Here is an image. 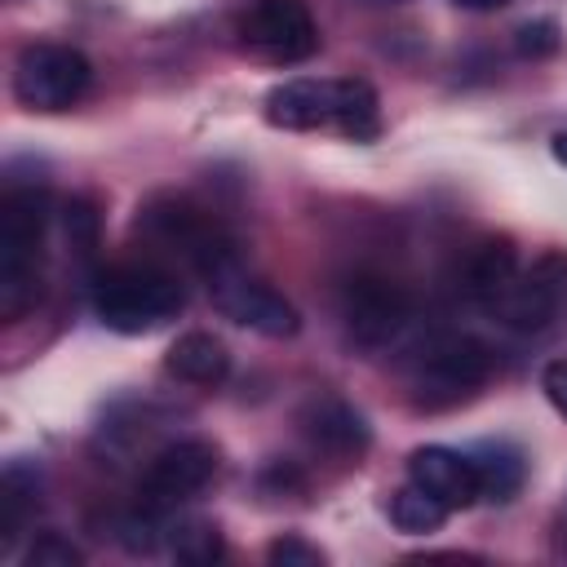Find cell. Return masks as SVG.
Returning a JSON list of instances; mask_svg holds the SVG:
<instances>
[{
  "label": "cell",
  "mask_w": 567,
  "mask_h": 567,
  "mask_svg": "<svg viewBox=\"0 0 567 567\" xmlns=\"http://www.w3.org/2000/svg\"><path fill=\"white\" fill-rule=\"evenodd\" d=\"M514 44H518V53H523V58H549V53H558V49H563V35H558V22L536 18V22H523V27H518Z\"/></svg>",
  "instance_id": "20"
},
{
  "label": "cell",
  "mask_w": 567,
  "mask_h": 567,
  "mask_svg": "<svg viewBox=\"0 0 567 567\" xmlns=\"http://www.w3.org/2000/svg\"><path fill=\"white\" fill-rule=\"evenodd\" d=\"M266 558L279 563V567H319L323 563V549L310 545V540H301V536H279V540H270Z\"/></svg>",
  "instance_id": "22"
},
{
  "label": "cell",
  "mask_w": 567,
  "mask_h": 567,
  "mask_svg": "<svg viewBox=\"0 0 567 567\" xmlns=\"http://www.w3.org/2000/svg\"><path fill=\"white\" fill-rule=\"evenodd\" d=\"M474 456V474H478V501H509L523 487V456L505 443H483Z\"/></svg>",
  "instance_id": "16"
},
{
  "label": "cell",
  "mask_w": 567,
  "mask_h": 567,
  "mask_svg": "<svg viewBox=\"0 0 567 567\" xmlns=\"http://www.w3.org/2000/svg\"><path fill=\"white\" fill-rule=\"evenodd\" d=\"M49 195L40 182H4L0 195V319L18 323L40 301Z\"/></svg>",
  "instance_id": "2"
},
{
  "label": "cell",
  "mask_w": 567,
  "mask_h": 567,
  "mask_svg": "<svg viewBox=\"0 0 567 567\" xmlns=\"http://www.w3.org/2000/svg\"><path fill=\"white\" fill-rule=\"evenodd\" d=\"M27 567H80V549L71 540H62L58 532H44L27 549Z\"/></svg>",
  "instance_id": "21"
},
{
  "label": "cell",
  "mask_w": 567,
  "mask_h": 567,
  "mask_svg": "<svg viewBox=\"0 0 567 567\" xmlns=\"http://www.w3.org/2000/svg\"><path fill=\"white\" fill-rule=\"evenodd\" d=\"M487 377H492V350L478 337L443 332L416 350L408 390L421 408H452V403L470 399Z\"/></svg>",
  "instance_id": "5"
},
{
  "label": "cell",
  "mask_w": 567,
  "mask_h": 567,
  "mask_svg": "<svg viewBox=\"0 0 567 567\" xmlns=\"http://www.w3.org/2000/svg\"><path fill=\"white\" fill-rule=\"evenodd\" d=\"M164 368H168V377H177L186 385L213 390V385H221L230 377V350L213 332H186V337H177L168 346Z\"/></svg>",
  "instance_id": "15"
},
{
  "label": "cell",
  "mask_w": 567,
  "mask_h": 567,
  "mask_svg": "<svg viewBox=\"0 0 567 567\" xmlns=\"http://www.w3.org/2000/svg\"><path fill=\"white\" fill-rule=\"evenodd\" d=\"M567 310V252H540L532 266H523L492 315L514 332H545Z\"/></svg>",
  "instance_id": "9"
},
{
  "label": "cell",
  "mask_w": 567,
  "mask_h": 567,
  "mask_svg": "<svg viewBox=\"0 0 567 567\" xmlns=\"http://www.w3.org/2000/svg\"><path fill=\"white\" fill-rule=\"evenodd\" d=\"M239 44L266 62L292 66L319 49V27L306 0H252L239 13Z\"/></svg>",
  "instance_id": "8"
},
{
  "label": "cell",
  "mask_w": 567,
  "mask_h": 567,
  "mask_svg": "<svg viewBox=\"0 0 567 567\" xmlns=\"http://www.w3.org/2000/svg\"><path fill=\"white\" fill-rule=\"evenodd\" d=\"M390 523L399 527V532H408V536H425V532H439L443 523H447V505L439 501V496H430L421 483H403L399 492H390Z\"/></svg>",
  "instance_id": "17"
},
{
  "label": "cell",
  "mask_w": 567,
  "mask_h": 567,
  "mask_svg": "<svg viewBox=\"0 0 567 567\" xmlns=\"http://www.w3.org/2000/svg\"><path fill=\"white\" fill-rule=\"evenodd\" d=\"M168 554L177 558V563H217L221 558V532L213 527V523H204V518H190V523H182V527H168Z\"/></svg>",
  "instance_id": "19"
},
{
  "label": "cell",
  "mask_w": 567,
  "mask_h": 567,
  "mask_svg": "<svg viewBox=\"0 0 567 567\" xmlns=\"http://www.w3.org/2000/svg\"><path fill=\"white\" fill-rule=\"evenodd\" d=\"M137 235L151 248L177 257L182 266H190L204 279L213 270H221L226 261L239 257L235 252V239L226 235V226L208 208H199L195 199H186V195H151L137 208Z\"/></svg>",
  "instance_id": "4"
},
{
  "label": "cell",
  "mask_w": 567,
  "mask_h": 567,
  "mask_svg": "<svg viewBox=\"0 0 567 567\" xmlns=\"http://www.w3.org/2000/svg\"><path fill=\"white\" fill-rule=\"evenodd\" d=\"M297 425H301V434H306V443H310L315 452L337 456V461H359V456L368 452V443H372L368 421H363L350 403H341V399H332V394L310 399V403L301 408Z\"/></svg>",
  "instance_id": "12"
},
{
  "label": "cell",
  "mask_w": 567,
  "mask_h": 567,
  "mask_svg": "<svg viewBox=\"0 0 567 567\" xmlns=\"http://www.w3.org/2000/svg\"><path fill=\"white\" fill-rule=\"evenodd\" d=\"M217 474V447L204 439H182L168 443L164 452L151 456V465L142 470L137 483V505L146 509H173L177 501H190L195 492H204Z\"/></svg>",
  "instance_id": "11"
},
{
  "label": "cell",
  "mask_w": 567,
  "mask_h": 567,
  "mask_svg": "<svg viewBox=\"0 0 567 567\" xmlns=\"http://www.w3.org/2000/svg\"><path fill=\"white\" fill-rule=\"evenodd\" d=\"M89 84H93V66L71 44L40 40V44H27L13 62V97L27 111H44V115L66 111L89 93Z\"/></svg>",
  "instance_id": "6"
},
{
  "label": "cell",
  "mask_w": 567,
  "mask_h": 567,
  "mask_svg": "<svg viewBox=\"0 0 567 567\" xmlns=\"http://www.w3.org/2000/svg\"><path fill=\"white\" fill-rule=\"evenodd\" d=\"M518 275V252L509 239H483L465 252L461 261V275H456V288L465 301L492 310L501 301V292L509 288V279Z\"/></svg>",
  "instance_id": "14"
},
{
  "label": "cell",
  "mask_w": 567,
  "mask_h": 567,
  "mask_svg": "<svg viewBox=\"0 0 567 567\" xmlns=\"http://www.w3.org/2000/svg\"><path fill=\"white\" fill-rule=\"evenodd\" d=\"M204 284H208L213 306H217L230 323H239V328H252V332H261V337H292V332L301 328L297 306H292L284 292H275L270 284H261L257 275H248V270L239 266V257L226 261L221 270H213Z\"/></svg>",
  "instance_id": "7"
},
{
  "label": "cell",
  "mask_w": 567,
  "mask_h": 567,
  "mask_svg": "<svg viewBox=\"0 0 567 567\" xmlns=\"http://www.w3.org/2000/svg\"><path fill=\"white\" fill-rule=\"evenodd\" d=\"M408 478L421 483L430 496H439L447 509H465L478 501V474H474V456L456 452V447H416L408 456Z\"/></svg>",
  "instance_id": "13"
},
{
  "label": "cell",
  "mask_w": 567,
  "mask_h": 567,
  "mask_svg": "<svg viewBox=\"0 0 567 567\" xmlns=\"http://www.w3.org/2000/svg\"><path fill=\"white\" fill-rule=\"evenodd\" d=\"M363 4H403V0H363Z\"/></svg>",
  "instance_id": "27"
},
{
  "label": "cell",
  "mask_w": 567,
  "mask_h": 567,
  "mask_svg": "<svg viewBox=\"0 0 567 567\" xmlns=\"http://www.w3.org/2000/svg\"><path fill=\"white\" fill-rule=\"evenodd\" d=\"M186 306L182 279L159 261H124L93 279V315L124 337H142L177 319Z\"/></svg>",
  "instance_id": "3"
},
{
  "label": "cell",
  "mask_w": 567,
  "mask_h": 567,
  "mask_svg": "<svg viewBox=\"0 0 567 567\" xmlns=\"http://www.w3.org/2000/svg\"><path fill=\"white\" fill-rule=\"evenodd\" d=\"M62 221H66V239H71L80 252H89L93 239H97V213H93V204H89V199H71Z\"/></svg>",
  "instance_id": "23"
},
{
  "label": "cell",
  "mask_w": 567,
  "mask_h": 567,
  "mask_svg": "<svg viewBox=\"0 0 567 567\" xmlns=\"http://www.w3.org/2000/svg\"><path fill=\"white\" fill-rule=\"evenodd\" d=\"M563 554H567V527H563Z\"/></svg>",
  "instance_id": "28"
},
{
  "label": "cell",
  "mask_w": 567,
  "mask_h": 567,
  "mask_svg": "<svg viewBox=\"0 0 567 567\" xmlns=\"http://www.w3.org/2000/svg\"><path fill=\"white\" fill-rule=\"evenodd\" d=\"M554 155H558V164H567V128L554 137Z\"/></svg>",
  "instance_id": "26"
},
{
  "label": "cell",
  "mask_w": 567,
  "mask_h": 567,
  "mask_svg": "<svg viewBox=\"0 0 567 567\" xmlns=\"http://www.w3.org/2000/svg\"><path fill=\"white\" fill-rule=\"evenodd\" d=\"M31 505H35V474H27V465L13 461L4 470V483H0V549H9L22 536Z\"/></svg>",
  "instance_id": "18"
},
{
  "label": "cell",
  "mask_w": 567,
  "mask_h": 567,
  "mask_svg": "<svg viewBox=\"0 0 567 567\" xmlns=\"http://www.w3.org/2000/svg\"><path fill=\"white\" fill-rule=\"evenodd\" d=\"M452 4L474 9V13H492V9H501V4H509V0H452Z\"/></svg>",
  "instance_id": "25"
},
{
  "label": "cell",
  "mask_w": 567,
  "mask_h": 567,
  "mask_svg": "<svg viewBox=\"0 0 567 567\" xmlns=\"http://www.w3.org/2000/svg\"><path fill=\"white\" fill-rule=\"evenodd\" d=\"M540 390H545V399L554 403V412L567 416V359H558V363H549V368L540 372Z\"/></svg>",
  "instance_id": "24"
},
{
  "label": "cell",
  "mask_w": 567,
  "mask_h": 567,
  "mask_svg": "<svg viewBox=\"0 0 567 567\" xmlns=\"http://www.w3.org/2000/svg\"><path fill=\"white\" fill-rule=\"evenodd\" d=\"M266 124L288 128V133H315V128H332L350 142H368L381 133V111H377V93L368 80H315V75H297L284 80L266 93L261 106Z\"/></svg>",
  "instance_id": "1"
},
{
  "label": "cell",
  "mask_w": 567,
  "mask_h": 567,
  "mask_svg": "<svg viewBox=\"0 0 567 567\" xmlns=\"http://www.w3.org/2000/svg\"><path fill=\"white\" fill-rule=\"evenodd\" d=\"M412 319V297L381 275H359L341 288V323L354 346L381 350L390 346Z\"/></svg>",
  "instance_id": "10"
}]
</instances>
